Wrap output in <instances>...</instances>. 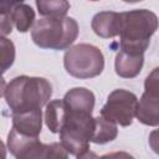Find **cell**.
I'll list each match as a JSON object with an SVG mask.
<instances>
[{
  "label": "cell",
  "mask_w": 159,
  "mask_h": 159,
  "mask_svg": "<svg viewBox=\"0 0 159 159\" xmlns=\"http://www.w3.org/2000/svg\"><path fill=\"white\" fill-rule=\"evenodd\" d=\"M5 89H6V82L2 78V76H0V98L5 94Z\"/></svg>",
  "instance_id": "d4e9b609"
},
{
  "label": "cell",
  "mask_w": 159,
  "mask_h": 159,
  "mask_svg": "<svg viewBox=\"0 0 159 159\" xmlns=\"http://www.w3.org/2000/svg\"><path fill=\"white\" fill-rule=\"evenodd\" d=\"M78 36V25L73 17H41L31 27V39L41 48L67 50Z\"/></svg>",
  "instance_id": "3957f363"
},
{
  "label": "cell",
  "mask_w": 159,
  "mask_h": 159,
  "mask_svg": "<svg viewBox=\"0 0 159 159\" xmlns=\"http://www.w3.org/2000/svg\"><path fill=\"white\" fill-rule=\"evenodd\" d=\"M144 91L148 92H159V68L155 67L145 78Z\"/></svg>",
  "instance_id": "d6986e66"
},
{
  "label": "cell",
  "mask_w": 159,
  "mask_h": 159,
  "mask_svg": "<svg viewBox=\"0 0 159 159\" xmlns=\"http://www.w3.org/2000/svg\"><path fill=\"white\" fill-rule=\"evenodd\" d=\"M42 128V112L41 109L27 111L21 113H12V129L17 133L37 138Z\"/></svg>",
  "instance_id": "30bf717a"
},
{
  "label": "cell",
  "mask_w": 159,
  "mask_h": 159,
  "mask_svg": "<svg viewBox=\"0 0 159 159\" xmlns=\"http://www.w3.org/2000/svg\"><path fill=\"white\" fill-rule=\"evenodd\" d=\"M43 159H68V153L61 145V143L45 144Z\"/></svg>",
  "instance_id": "ac0fdd59"
},
{
  "label": "cell",
  "mask_w": 159,
  "mask_h": 159,
  "mask_svg": "<svg viewBox=\"0 0 159 159\" xmlns=\"http://www.w3.org/2000/svg\"><path fill=\"white\" fill-rule=\"evenodd\" d=\"M15 61V45L11 40L0 36V76L6 72Z\"/></svg>",
  "instance_id": "e0dca14e"
},
{
  "label": "cell",
  "mask_w": 159,
  "mask_h": 159,
  "mask_svg": "<svg viewBox=\"0 0 159 159\" xmlns=\"http://www.w3.org/2000/svg\"><path fill=\"white\" fill-rule=\"evenodd\" d=\"M67 118V108L63 99H53L46 104L45 123L52 133H60Z\"/></svg>",
  "instance_id": "7c38bea8"
},
{
  "label": "cell",
  "mask_w": 159,
  "mask_h": 159,
  "mask_svg": "<svg viewBox=\"0 0 159 159\" xmlns=\"http://www.w3.org/2000/svg\"><path fill=\"white\" fill-rule=\"evenodd\" d=\"M0 159H6V147L0 139Z\"/></svg>",
  "instance_id": "484cf974"
},
{
  "label": "cell",
  "mask_w": 159,
  "mask_h": 159,
  "mask_svg": "<svg viewBox=\"0 0 159 159\" xmlns=\"http://www.w3.org/2000/svg\"><path fill=\"white\" fill-rule=\"evenodd\" d=\"M122 29V15L114 11H101L92 19V30L103 39L118 36Z\"/></svg>",
  "instance_id": "ba28073f"
},
{
  "label": "cell",
  "mask_w": 159,
  "mask_h": 159,
  "mask_svg": "<svg viewBox=\"0 0 159 159\" xmlns=\"http://www.w3.org/2000/svg\"><path fill=\"white\" fill-rule=\"evenodd\" d=\"M137 104L138 98L133 92L120 88L114 89L109 93L106 104L102 107L101 117L122 127H128L135 117Z\"/></svg>",
  "instance_id": "8992f818"
},
{
  "label": "cell",
  "mask_w": 159,
  "mask_h": 159,
  "mask_svg": "<svg viewBox=\"0 0 159 159\" xmlns=\"http://www.w3.org/2000/svg\"><path fill=\"white\" fill-rule=\"evenodd\" d=\"M77 159H99V157L94 153V152H91L89 149L81 153L80 155H77Z\"/></svg>",
  "instance_id": "cb8c5ba5"
},
{
  "label": "cell",
  "mask_w": 159,
  "mask_h": 159,
  "mask_svg": "<svg viewBox=\"0 0 159 159\" xmlns=\"http://www.w3.org/2000/svg\"><path fill=\"white\" fill-rule=\"evenodd\" d=\"M39 142H40L39 137L37 138L26 137V135H22L20 133H17L12 128L7 134V148L15 158H19L20 155H22L24 153L30 150Z\"/></svg>",
  "instance_id": "9a60e30c"
},
{
  "label": "cell",
  "mask_w": 159,
  "mask_h": 159,
  "mask_svg": "<svg viewBox=\"0 0 159 159\" xmlns=\"http://www.w3.org/2000/svg\"><path fill=\"white\" fill-rule=\"evenodd\" d=\"M143 63H144L143 55H132L119 50L114 60L116 73L123 78H133L140 73Z\"/></svg>",
  "instance_id": "8fae6325"
},
{
  "label": "cell",
  "mask_w": 159,
  "mask_h": 159,
  "mask_svg": "<svg viewBox=\"0 0 159 159\" xmlns=\"http://www.w3.org/2000/svg\"><path fill=\"white\" fill-rule=\"evenodd\" d=\"M36 6L42 17H65L70 10V2L65 0H39Z\"/></svg>",
  "instance_id": "2e32d148"
},
{
  "label": "cell",
  "mask_w": 159,
  "mask_h": 159,
  "mask_svg": "<svg viewBox=\"0 0 159 159\" xmlns=\"http://www.w3.org/2000/svg\"><path fill=\"white\" fill-rule=\"evenodd\" d=\"M63 66L65 70L76 78H92L102 73L104 57L98 47L89 43H78L66 51Z\"/></svg>",
  "instance_id": "277c9868"
},
{
  "label": "cell",
  "mask_w": 159,
  "mask_h": 159,
  "mask_svg": "<svg viewBox=\"0 0 159 159\" xmlns=\"http://www.w3.org/2000/svg\"><path fill=\"white\" fill-rule=\"evenodd\" d=\"M135 117L145 125L157 127L159 124V92L144 91L138 101Z\"/></svg>",
  "instance_id": "9c48e42d"
},
{
  "label": "cell",
  "mask_w": 159,
  "mask_h": 159,
  "mask_svg": "<svg viewBox=\"0 0 159 159\" xmlns=\"http://www.w3.org/2000/svg\"><path fill=\"white\" fill-rule=\"evenodd\" d=\"M94 99L96 98L93 92L84 87H75L70 89L63 97L67 111L80 114H92L94 108Z\"/></svg>",
  "instance_id": "52a82bcc"
},
{
  "label": "cell",
  "mask_w": 159,
  "mask_h": 159,
  "mask_svg": "<svg viewBox=\"0 0 159 159\" xmlns=\"http://www.w3.org/2000/svg\"><path fill=\"white\" fill-rule=\"evenodd\" d=\"M43 150H45V144L39 142L30 150H27L16 159H43Z\"/></svg>",
  "instance_id": "44dd1931"
},
{
  "label": "cell",
  "mask_w": 159,
  "mask_h": 159,
  "mask_svg": "<svg viewBox=\"0 0 159 159\" xmlns=\"http://www.w3.org/2000/svg\"><path fill=\"white\" fill-rule=\"evenodd\" d=\"M118 135V128L117 124L104 119L103 117L98 116L93 118V130L91 142L96 144H106L108 142H112Z\"/></svg>",
  "instance_id": "4fadbf2b"
},
{
  "label": "cell",
  "mask_w": 159,
  "mask_h": 159,
  "mask_svg": "<svg viewBox=\"0 0 159 159\" xmlns=\"http://www.w3.org/2000/svg\"><path fill=\"white\" fill-rule=\"evenodd\" d=\"M99 159H134V158L129 153H125V152H113V153L104 154Z\"/></svg>",
  "instance_id": "7402d4cb"
},
{
  "label": "cell",
  "mask_w": 159,
  "mask_h": 159,
  "mask_svg": "<svg viewBox=\"0 0 159 159\" xmlns=\"http://www.w3.org/2000/svg\"><path fill=\"white\" fill-rule=\"evenodd\" d=\"M67 108V107H66ZM93 130L92 114L71 113L67 111L66 122L60 130L61 145L67 153L72 155H80L89 149V142Z\"/></svg>",
  "instance_id": "5b68a950"
},
{
  "label": "cell",
  "mask_w": 159,
  "mask_h": 159,
  "mask_svg": "<svg viewBox=\"0 0 159 159\" xmlns=\"http://www.w3.org/2000/svg\"><path fill=\"white\" fill-rule=\"evenodd\" d=\"M12 21L10 12H2L0 11V36L5 37L11 34L12 31Z\"/></svg>",
  "instance_id": "ffe728a7"
},
{
  "label": "cell",
  "mask_w": 159,
  "mask_h": 159,
  "mask_svg": "<svg viewBox=\"0 0 159 159\" xmlns=\"http://www.w3.org/2000/svg\"><path fill=\"white\" fill-rule=\"evenodd\" d=\"M4 96L12 113L41 109L52 96V86L42 77L19 76L6 84Z\"/></svg>",
  "instance_id": "6da1fadb"
},
{
  "label": "cell",
  "mask_w": 159,
  "mask_h": 159,
  "mask_svg": "<svg viewBox=\"0 0 159 159\" xmlns=\"http://www.w3.org/2000/svg\"><path fill=\"white\" fill-rule=\"evenodd\" d=\"M11 21L19 32H27L35 22V11L25 2H16L11 14Z\"/></svg>",
  "instance_id": "5bb4252c"
},
{
  "label": "cell",
  "mask_w": 159,
  "mask_h": 159,
  "mask_svg": "<svg viewBox=\"0 0 159 159\" xmlns=\"http://www.w3.org/2000/svg\"><path fill=\"white\" fill-rule=\"evenodd\" d=\"M17 1H0V11L2 12H10L12 11L14 6L16 5Z\"/></svg>",
  "instance_id": "603a6c76"
},
{
  "label": "cell",
  "mask_w": 159,
  "mask_h": 159,
  "mask_svg": "<svg viewBox=\"0 0 159 159\" xmlns=\"http://www.w3.org/2000/svg\"><path fill=\"white\" fill-rule=\"evenodd\" d=\"M120 51L132 55H143L158 29L157 15L147 9H135L120 12Z\"/></svg>",
  "instance_id": "7a4b0ae2"
}]
</instances>
